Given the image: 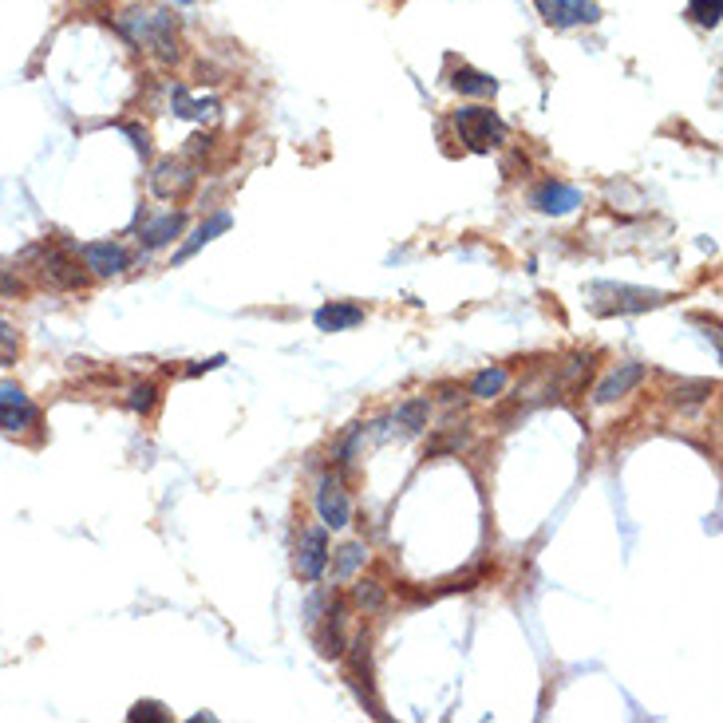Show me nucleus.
<instances>
[{"mask_svg":"<svg viewBox=\"0 0 723 723\" xmlns=\"http://www.w3.org/2000/svg\"><path fill=\"white\" fill-rule=\"evenodd\" d=\"M455 131L467 143V151H475V155H486L498 143H506V123L490 107H463V111H455Z\"/></svg>","mask_w":723,"mask_h":723,"instance_id":"f03ea898","label":"nucleus"},{"mask_svg":"<svg viewBox=\"0 0 723 723\" xmlns=\"http://www.w3.org/2000/svg\"><path fill=\"white\" fill-rule=\"evenodd\" d=\"M356 597H360V601H368V605H380V589H376L372 581H364V585L356 589Z\"/></svg>","mask_w":723,"mask_h":723,"instance_id":"bb28decb","label":"nucleus"},{"mask_svg":"<svg viewBox=\"0 0 723 723\" xmlns=\"http://www.w3.org/2000/svg\"><path fill=\"white\" fill-rule=\"evenodd\" d=\"M80 257L87 261V269L99 273V277H115V273H123L131 265V253L119 241H87V245H80Z\"/></svg>","mask_w":723,"mask_h":723,"instance_id":"39448f33","label":"nucleus"},{"mask_svg":"<svg viewBox=\"0 0 723 723\" xmlns=\"http://www.w3.org/2000/svg\"><path fill=\"white\" fill-rule=\"evenodd\" d=\"M317 328L321 332H348V328H356V324H364V309L360 305H352V301H328L317 309Z\"/></svg>","mask_w":723,"mask_h":723,"instance_id":"9b49d317","label":"nucleus"},{"mask_svg":"<svg viewBox=\"0 0 723 723\" xmlns=\"http://www.w3.org/2000/svg\"><path fill=\"white\" fill-rule=\"evenodd\" d=\"M593 289L613 297V305H601V313H644V309L664 305V293L656 289H633V285H593Z\"/></svg>","mask_w":723,"mask_h":723,"instance_id":"423d86ee","label":"nucleus"},{"mask_svg":"<svg viewBox=\"0 0 723 723\" xmlns=\"http://www.w3.org/2000/svg\"><path fill=\"white\" fill-rule=\"evenodd\" d=\"M530 206H534L538 214L562 218V214H573V210L581 206V190H577V186H562V182H546V186H538V190L530 194Z\"/></svg>","mask_w":723,"mask_h":723,"instance_id":"0eeeda50","label":"nucleus"},{"mask_svg":"<svg viewBox=\"0 0 723 723\" xmlns=\"http://www.w3.org/2000/svg\"><path fill=\"white\" fill-rule=\"evenodd\" d=\"M360 565H364V546H360V542H352V546H344V550H340V558H336V577H352Z\"/></svg>","mask_w":723,"mask_h":723,"instance_id":"4be33fe9","label":"nucleus"},{"mask_svg":"<svg viewBox=\"0 0 723 723\" xmlns=\"http://www.w3.org/2000/svg\"><path fill=\"white\" fill-rule=\"evenodd\" d=\"M194 182V170L190 166H182V162L166 159L155 166V174H151V190L159 194V198H174V194H182L186 186Z\"/></svg>","mask_w":723,"mask_h":723,"instance_id":"f8f14e48","label":"nucleus"},{"mask_svg":"<svg viewBox=\"0 0 723 723\" xmlns=\"http://www.w3.org/2000/svg\"><path fill=\"white\" fill-rule=\"evenodd\" d=\"M427 400H411L403 403V407H396V423H400L403 431H423L427 427Z\"/></svg>","mask_w":723,"mask_h":723,"instance_id":"6ab92c4d","label":"nucleus"},{"mask_svg":"<svg viewBox=\"0 0 723 723\" xmlns=\"http://www.w3.org/2000/svg\"><path fill=\"white\" fill-rule=\"evenodd\" d=\"M723 0H688V16L700 24V28H716L720 24Z\"/></svg>","mask_w":723,"mask_h":723,"instance_id":"aec40b11","label":"nucleus"},{"mask_svg":"<svg viewBox=\"0 0 723 723\" xmlns=\"http://www.w3.org/2000/svg\"><path fill=\"white\" fill-rule=\"evenodd\" d=\"M538 12L554 28H577V24H597L601 20L597 0H538Z\"/></svg>","mask_w":723,"mask_h":723,"instance_id":"7ed1b4c3","label":"nucleus"},{"mask_svg":"<svg viewBox=\"0 0 723 723\" xmlns=\"http://www.w3.org/2000/svg\"><path fill=\"white\" fill-rule=\"evenodd\" d=\"M0 293H4V297H16V293H20V281H16V277H4V273H0Z\"/></svg>","mask_w":723,"mask_h":723,"instance_id":"cd10ccee","label":"nucleus"},{"mask_svg":"<svg viewBox=\"0 0 723 723\" xmlns=\"http://www.w3.org/2000/svg\"><path fill=\"white\" fill-rule=\"evenodd\" d=\"M20 360V332L8 321H0V368H12Z\"/></svg>","mask_w":723,"mask_h":723,"instance_id":"412c9836","label":"nucleus"},{"mask_svg":"<svg viewBox=\"0 0 723 723\" xmlns=\"http://www.w3.org/2000/svg\"><path fill=\"white\" fill-rule=\"evenodd\" d=\"M644 380V364H617V372H609L605 380H601V388L593 392V403H613V400H621V396H629L637 384Z\"/></svg>","mask_w":723,"mask_h":723,"instance_id":"9d476101","label":"nucleus"},{"mask_svg":"<svg viewBox=\"0 0 723 723\" xmlns=\"http://www.w3.org/2000/svg\"><path fill=\"white\" fill-rule=\"evenodd\" d=\"M123 131H127V135H131V139H135V151H139V155H143V159H147V155H151V143H147V135H143V131H139V127H123Z\"/></svg>","mask_w":723,"mask_h":723,"instance_id":"a878e982","label":"nucleus"},{"mask_svg":"<svg viewBox=\"0 0 723 723\" xmlns=\"http://www.w3.org/2000/svg\"><path fill=\"white\" fill-rule=\"evenodd\" d=\"M178 234H182V214H166L159 222H151L139 241H143V249H162V245H170Z\"/></svg>","mask_w":723,"mask_h":723,"instance_id":"dca6fc26","label":"nucleus"},{"mask_svg":"<svg viewBox=\"0 0 723 723\" xmlns=\"http://www.w3.org/2000/svg\"><path fill=\"white\" fill-rule=\"evenodd\" d=\"M127 720H131V723H143V720L166 723V708H162V704H155V700H139V704L127 712Z\"/></svg>","mask_w":723,"mask_h":723,"instance_id":"5701e85b","label":"nucleus"},{"mask_svg":"<svg viewBox=\"0 0 723 723\" xmlns=\"http://www.w3.org/2000/svg\"><path fill=\"white\" fill-rule=\"evenodd\" d=\"M155 400H159V388H155V384H139V388L131 392L127 407H131V411H151V407H155Z\"/></svg>","mask_w":723,"mask_h":723,"instance_id":"b1692460","label":"nucleus"},{"mask_svg":"<svg viewBox=\"0 0 723 723\" xmlns=\"http://www.w3.org/2000/svg\"><path fill=\"white\" fill-rule=\"evenodd\" d=\"M170 103H174V115H178V119H214V115H218V99H194L182 83L170 91Z\"/></svg>","mask_w":723,"mask_h":723,"instance_id":"ddd939ff","label":"nucleus"},{"mask_svg":"<svg viewBox=\"0 0 723 723\" xmlns=\"http://www.w3.org/2000/svg\"><path fill=\"white\" fill-rule=\"evenodd\" d=\"M230 226H234V222H230V214H214L206 226H198V234H194V238H190L186 245H182V249H178V253H174V261H186V257H194V253H198L206 241H214L218 234H226Z\"/></svg>","mask_w":723,"mask_h":723,"instance_id":"2eb2a0df","label":"nucleus"},{"mask_svg":"<svg viewBox=\"0 0 723 723\" xmlns=\"http://www.w3.org/2000/svg\"><path fill=\"white\" fill-rule=\"evenodd\" d=\"M36 403L24 396V388L20 384H0V431H24V427H32L36 423Z\"/></svg>","mask_w":723,"mask_h":723,"instance_id":"20e7f679","label":"nucleus"},{"mask_svg":"<svg viewBox=\"0 0 723 723\" xmlns=\"http://www.w3.org/2000/svg\"><path fill=\"white\" fill-rule=\"evenodd\" d=\"M222 364H226V356H210V360H202V364L186 368V376H202V372H214V368H222Z\"/></svg>","mask_w":723,"mask_h":723,"instance_id":"393cba45","label":"nucleus"},{"mask_svg":"<svg viewBox=\"0 0 723 723\" xmlns=\"http://www.w3.org/2000/svg\"><path fill=\"white\" fill-rule=\"evenodd\" d=\"M119 28L135 40V44H143V48H151L155 56L162 60H178V36H174V16H166L159 8H151V12H143V8H135V12H127L123 20H119Z\"/></svg>","mask_w":723,"mask_h":723,"instance_id":"f257e3e1","label":"nucleus"},{"mask_svg":"<svg viewBox=\"0 0 723 723\" xmlns=\"http://www.w3.org/2000/svg\"><path fill=\"white\" fill-rule=\"evenodd\" d=\"M502 388H506V368H486V372L475 376L471 396H475V400H494Z\"/></svg>","mask_w":723,"mask_h":723,"instance_id":"a211bd4d","label":"nucleus"},{"mask_svg":"<svg viewBox=\"0 0 723 723\" xmlns=\"http://www.w3.org/2000/svg\"><path fill=\"white\" fill-rule=\"evenodd\" d=\"M44 277H52L56 285H68V289H76L83 285V273L64 257V253H56V249H48L44 245Z\"/></svg>","mask_w":723,"mask_h":723,"instance_id":"4468645a","label":"nucleus"},{"mask_svg":"<svg viewBox=\"0 0 723 723\" xmlns=\"http://www.w3.org/2000/svg\"><path fill=\"white\" fill-rule=\"evenodd\" d=\"M324 565H328V534H324L321 526H313V530H305V538H301L297 573H301L305 581H317L324 573Z\"/></svg>","mask_w":723,"mask_h":723,"instance_id":"6e6552de","label":"nucleus"},{"mask_svg":"<svg viewBox=\"0 0 723 723\" xmlns=\"http://www.w3.org/2000/svg\"><path fill=\"white\" fill-rule=\"evenodd\" d=\"M451 87H455L459 95H494V91H498V80L486 76V72H475V68H459V72L451 76Z\"/></svg>","mask_w":723,"mask_h":723,"instance_id":"f3484780","label":"nucleus"},{"mask_svg":"<svg viewBox=\"0 0 723 723\" xmlns=\"http://www.w3.org/2000/svg\"><path fill=\"white\" fill-rule=\"evenodd\" d=\"M317 510H321L324 526L328 530H344L352 522V506H348V494L340 490L336 479H324L321 490H317Z\"/></svg>","mask_w":723,"mask_h":723,"instance_id":"1a4fd4ad","label":"nucleus"},{"mask_svg":"<svg viewBox=\"0 0 723 723\" xmlns=\"http://www.w3.org/2000/svg\"><path fill=\"white\" fill-rule=\"evenodd\" d=\"M178 4H194V0H178Z\"/></svg>","mask_w":723,"mask_h":723,"instance_id":"c85d7f7f","label":"nucleus"}]
</instances>
